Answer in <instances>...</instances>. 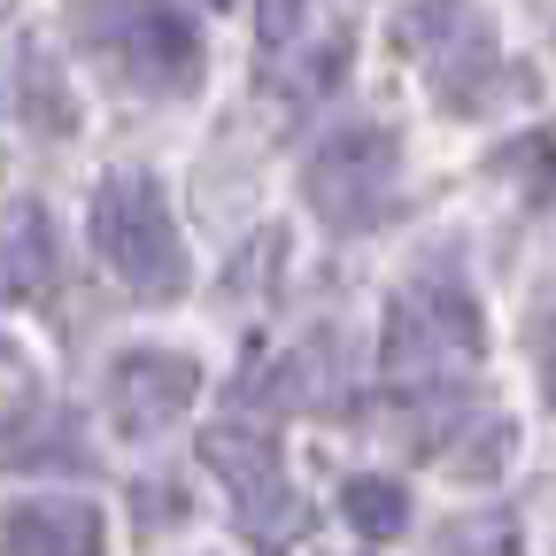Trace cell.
Wrapping results in <instances>:
<instances>
[{
    "label": "cell",
    "mask_w": 556,
    "mask_h": 556,
    "mask_svg": "<svg viewBox=\"0 0 556 556\" xmlns=\"http://www.w3.org/2000/svg\"><path fill=\"white\" fill-rule=\"evenodd\" d=\"M486 356V325H479V302L464 294V278H409V287L387 302V325H379V371L394 394H417V387H456L471 364Z\"/></svg>",
    "instance_id": "6da1fadb"
},
{
    "label": "cell",
    "mask_w": 556,
    "mask_h": 556,
    "mask_svg": "<svg viewBox=\"0 0 556 556\" xmlns=\"http://www.w3.org/2000/svg\"><path fill=\"white\" fill-rule=\"evenodd\" d=\"M93 255L109 263V278L131 294V302H178L193 287V263H186V240H178V217L148 170H109L101 193H93Z\"/></svg>",
    "instance_id": "7a4b0ae2"
},
{
    "label": "cell",
    "mask_w": 556,
    "mask_h": 556,
    "mask_svg": "<svg viewBox=\"0 0 556 556\" xmlns=\"http://www.w3.org/2000/svg\"><path fill=\"white\" fill-rule=\"evenodd\" d=\"M201 464L225 479L232 495V526L255 541V556H287L309 533V503L287 486V448L263 417H225V426H201Z\"/></svg>",
    "instance_id": "3957f363"
},
{
    "label": "cell",
    "mask_w": 556,
    "mask_h": 556,
    "mask_svg": "<svg viewBox=\"0 0 556 556\" xmlns=\"http://www.w3.org/2000/svg\"><path fill=\"white\" fill-rule=\"evenodd\" d=\"M394 47H402L417 70H433L441 101L464 109V116H479L503 86H510V93H533L526 70H503L495 31H486V16L471 9V0H417V9H402V16H394Z\"/></svg>",
    "instance_id": "277c9868"
},
{
    "label": "cell",
    "mask_w": 556,
    "mask_h": 556,
    "mask_svg": "<svg viewBox=\"0 0 556 556\" xmlns=\"http://www.w3.org/2000/svg\"><path fill=\"white\" fill-rule=\"evenodd\" d=\"M78 39L139 93H193L201 86V31L170 0H78Z\"/></svg>",
    "instance_id": "5b68a950"
},
{
    "label": "cell",
    "mask_w": 556,
    "mask_h": 556,
    "mask_svg": "<svg viewBox=\"0 0 556 556\" xmlns=\"http://www.w3.org/2000/svg\"><path fill=\"white\" fill-rule=\"evenodd\" d=\"M302 201L332 232H364L402 201V139L387 124H340L302 163Z\"/></svg>",
    "instance_id": "8992f818"
},
{
    "label": "cell",
    "mask_w": 556,
    "mask_h": 556,
    "mask_svg": "<svg viewBox=\"0 0 556 556\" xmlns=\"http://www.w3.org/2000/svg\"><path fill=\"white\" fill-rule=\"evenodd\" d=\"M193 394H201V364L186 348H124L109 364V417L131 441H148V433L170 426V417H186Z\"/></svg>",
    "instance_id": "52a82bcc"
},
{
    "label": "cell",
    "mask_w": 556,
    "mask_h": 556,
    "mask_svg": "<svg viewBox=\"0 0 556 556\" xmlns=\"http://www.w3.org/2000/svg\"><path fill=\"white\" fill-rule=\"evenodd\" d=\"M0 556H101V510L86 495H24L0 510Z\"/></svg>",
    "instance_id": "ba28073f"
},
{
    "label": "cell",
    "mask_w": 556,
    "mask_h": 556,
    "mask_svg": "<svg viewBox=\"0 0 556 556\" xmlns=\"http://www.w3.org/2000/svg\"><path fill=\"white\" fill-rule=\"evenodd\" d=\"M54 287V217L39 201L0 208V302H39Z\"/></svg>",
    "instance_id": "9c48e42d"
},
{
    "label": "cell",
    "mask_w": 556,
    "mask_h": 556,
    "mask_svg": "<svg viewBox=\"0 0 556 556\" xmlns=\"http://www.w3.org/2000/svg\"><path fill=\"white\" fill-rule=\"evenodd\" d=\"M240 402H255V409H325L332 402V340L317 332V340L287 348V356L255 364L240 379Z\"/></svg>",
    "instance_id": "30bf717a"
},
{
    "label": "cell",
    "mask_w": 556,
    "mask_h": 556,
    "mask_svg": "<svg viewBox=\"0 0 556 556\" xmlns=\"http://www.w3.org/2000/svg\"><path fill=\"white\" fill-rule=\"evenodd\" d=\"M16 93H24V124H31V131H47V139H70V131H78V93H70L62 62H54L39 39L16 54Z\"/></svg>",
    "instance_id": "8fae6325"
},
{
    "label": "cell",
    "mask_w": 556,
    "mask_h": 556,
    "mask_svg": "<svg viewBox=\"0 0 556 556\" xmlns=\"http://www.w3.org/2000/svg\"><path fill=\"white\" fill-rule=\"evenodd\" d=\"M0 456L9 464H86V441H78V417L70 409H24L9 433H0Z\"/></svg>",
    "instance_id": "7c38bea8"
},
{
    "label": "cell",
    "mask_w": 556,
    "mask_h": 556,
    "mask_svg": "<svg viewBox=\"0 0 556 556\" xmlns=\"http://www.w3.org/2000/svg\"><path fill=\"white\" fill-rule=\"evenodd\" d=\"M340 518L356 526L364 541H394L409 526V486L387 479V471H356V479L340 486Z\"/></svg>",
    "instance_id": "4fadbf2b"
},
{
    "label": "cell",
    "mask_w": 556,
    "mask_h": 556,
    "mask_svg": "<svg viewBox=\"0 0 556 556\" xmlns=\"http://www.w3.org/2000/svg\"><path fill=\"white\" fill-rule=\"evenodd\" d=\"M510 456H518V426H510V417H495V409H471L464 426H456V441L441 448V464L464 471V479H495Z\"/></svg>",
    "instance_id": "5bb4252c"
},
{
    "label": "cell",
    "mask_w": 556,
    "mask_h": 556,
    "mask_svg": "<svg viewBox=\"0 0 556 556\" xmlns=\"http://www.w3.org/2000/svg\"><path fill=\"white\" fill-rule=\"evenodd\" d=\"M441 556H526V526L510 510H464L441 526Z\"/></svg>",
    "instance_id": "9a60e30c"
},
{
    "label": "cell",
    "mask_w": 556,
    "mask_h": 556,
    "mask_svg": "<svg viewBox=\"0 0 556 556\" xmlns=\"http://www.w3.org/2000/svg\"><path fill=\"white\" fill-rule=\"evenodd\" d=\"M495 170H510L533 201H548V193H556V131H526V139H510V148L495 155Z\"/></svg>",
    "instance_id": "2e32d148"
},
{
    "label": "cell",
    "mask_w": 556,
    "mask_h": 556,
    "mask_svg": "<svg viewBox=\"0 0 556 556\" xmlns=\"http://www.w3.org/2000/svg\"><path fill=\"white\" fill-rule=\"evenodd\" d=\"M278 255H287V232H255V248L225 270V302H248V294L263 302V294H270V278H278Z\"/></svg>",
    "instance_id": "e0dca14e"
},
{
    "label": "cell",
    "mask_w": 556,
    "mask_h": 556,
    "mask_svg": "<svg viewBox=\"0 0 556 556\" xmlns=\"http://www.w3.org/2000/svg\"><path fill=\"white\" fill-rule=\"evenodd\" d=\"M302 16H309V0H255V39L270 54H287L294 31H302Z\"/></svg>",
    "instance_id": "ac0fdd59"
},
{
    "label": "cell",
    "mask_w": 556,
    "mask_h": 556,
    "mask_svg": "<svg viewBox=\"0 0 556 556\" xmlns=\"http://www.w3.org/2000/svg\"><path fill=\"white\" fill-rule=\"evenodd\" d=\"M131 503H139V526H163V518L178 526V518H186L178 479H139V486H131Z\"/></svg>",
    "instance_id": "d6986e66"
},
{
    "label": "cell",
    "mask_w": 556,
    "mask_h": 556,
    "mask_svg": "<svg viewBox=\"0 0 556 556\" xmlns=\"http://www.w3.org/2000/svg\"><path fill=\"white\" fill-rule=\"evenodd\" d=\"M533 364H541V394H548V409H556V309L533 325Z\"/></svg>",
    "instance_id": "ffe728a7"
},
{
    "label": "cell",
    "mask_w": 556,
    "mask_h": 556,
    "mask_svg": "<svg viewBox=\"0 0 556 556\" xmlns=\"http://www.w3.org/2000/svg\"><path fill=\"white\" fill-rule=\"evenodd\" d=\"M0 364H16V348H9V340H0Z\"/></svg>",
    "instance_id": "44dd1931"
},
{
    "label": "cell",
    "mask_w": 556,
    "mask_h": 556,
    "mask_svg": "<svg viewBox=\"0 0 556 556\" xmlns=\"http://www.w3.org/2000/svg\"><path fill=\"white\" fill-rule=\"evenodd\" d=\"M201 9H232V0H201Z\"/></svg>",
    "instance_id": "7402d4cb"
},
{
    "label": "cell",
    "mask_w": 556,
    "mask_h": 556,
    "mask_svg": "<svg viewBox=\"0 0 556 556\" xmlns=\"http://www.w3.org/2000/svg\"><path fill=\"white\" fill-rule=\"evenodd\" d=\"M0 9H9V0H0Z\"/></svg>",
    "instance_id": "603a6c76"
}]
</instances>
